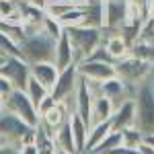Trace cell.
Listing matches in <instances>:
<instances>
[{
	"label": "cell",
	"instance_id": "17",
	"mask_svg": "<svg viewBox=\"0 0 154 154\" xmlns=\"http://www.w3.org/2000/svg\"><path fill=\"white\" fill-rule=\"evenodd\" d=\"M113 111H115V105H113L107 97L97 95L95 99H93V109H91V125H93V123H99V121L111 119Z\"/></svg>",
	"mask_w": 154,
	"mask_h": 154
},
{
	"label": "cell",
	"instance_id": "5",
	"mask_svg": "<svg viewBox=\"0 0 154 154\" xmlns=\"http://www.w3.org/2000/svg\"><path fill=\"white\" fill-rule=\"evenodd\" d=\"M80 80V72H78V64H72L68 68L60 70L58 80L51 88V97L60 101V103H66L74 113V93H76V86Z\"/></svg>",
	"mask_w": 154,
	"mask_h": 154
},
{
	"label": "cell",
	"instance_id": "8",
	"mask_svg": "<svg viewBox=\"0 0 154 154\" xmlns=\"http://www.w3.org/2000/svg\"><path fill=\"white\" fill-rule=\"evenodd\" d=\"M78 72L82 78L88 80H109L113 76H117L115 70V62H107V60H97V58H88L78 62Z\"/></svg>",
	"mask_w": 154,
	"mask_h": 154
},
{
	"label": "cell",
	"instance_id": "35",
	"mask_svg": "<svg viewBox=\"0 0 154 154\" xmlns=\"http://www.w3.org/2000/svg\"><path fill=\"white\" fill-rule=\"evenodd\" d=\"M4 144H6V140H4V138L0 136V146H4Z\"/></svg>",
	"mask_w": 154,
	"mask_h": 154
},
{
	"label": "cell",
	"instance_id": "18",
	"mask_svg": "<svg viewBox=\"0 0 154 154\" xmlns=\"http://www.w3.org/2000/svg\"><path fill=\"white\" fill-rule=\"evenodd\" d=\"M130 56L142 60L146 64H154V39L148 37H138L134 43L130 45Z\"/></svg>",
	"mask_w": 154,
	"mask_h": 154
},
{
	"label": "cell",
	"instance_id": "34",
	"mask_svg": "<svg viewBox=\"0 0 154 154\" xmlns=\"http://www.w3.org/2000/svg\"><path fill=\"white\" fill-rule=\"evenodd\" d=\"M150 78L154 80V64H152V68H150Z\"/></svg>",
	"mask_w": 154,
	"mask_h": 154
},
{
	"label": "cell",
	"instance_id": "28",
	"mask_svg": "<svg viewBox=\"0 0 154 154\" xmlns=\"http://www.w3.org/2000/svg\"><path fill=\"white\" fill-rule=\"evenodd\" d=\"M19 154H39V148L35 142H23L19 146Z\"/></svg>",
	"mask_w": 154,
	"mask_h": 154
},
{
	"label": "cell",
	"instance_id": "19",
	"mask_svg": "<svg viewBox=\"0 0 154 154\" xmlns=\"http://www.w3.org/2000/svg\"><path fill=\"white\" fill-rule=\"evenodd\" d=\"M54 140H56V146H58L60 150H66V152H70V154H78V148H76V142H74V136H72L70 119L54 134Z\"/></svg>",
	"mask_w": 154,
	"mask_h": 154
},
{
	"label": "cell",
	"instance_id": "36",
	"mask_svg": "<svg viewBox=\"0 0 154 154\" xmlns=\"http://www.w3.org/2000/svg\"><path fill=\"white\" fill-rule=\"evenodd\" d=\"M4 58H6V56H2V54H0V66H2V62H4Z\"/></svg>",
	"mask_w": 154,
	"mask_h": 154
},
{
	"label": "cell",
	"instance_id": "12",
	"mask_svg": "<svg viewBox=\"0 0 154 154\" xmlns=\"http://www.w3.org/2000/svg\"><path fill=\"white\" fill-rule=\"evenodd\" d=\"M103 48H105V51L109 54V58L113 60V62L130 56V41L121 35L119 31H107L105 39H103Z\"/></svg>",
	"mask_w": 154,
	"mask_h": 154
},
{
	"label": "cell",
	"instance_id": "29",
	"mask_svg": "<svg viewBox=\"0 0 154 154\" xmlns=\"http://www.w3.org/2000/svg\"><path fill=\"white\" fill-rule=\"evenodd\" d=\"M136 152L138 154H154V148L150 146V144H146V142H140L138 146H136Z\"/></svg>",
	"mask_w": 154,
	"mask_h": 154
},
{
	"label": "cell",
	"instance_id": "14",
	"mask_svg": "<svg viewBox=\"0 0 154 154\" xmlns=\"http://www.w3.org/2000/svg\"><path fill=\"white\" fill-rule=\"evenodd\" d=\"M54 64L58 66V70H64L72 64H76V56H74V49H72V43H70V37L66 33L60 35V39L56 41V56H54Z\"/></svg>",
	"mask_w": 154,
	"mask_h": 154
},
{
	"label": "cell",
	"instance_id": "4",
	"mask_svg": "<svg viewBox=\"0 0 154 154\" xmlns=\"http://www.w3.org/2000/svg\"><path fill=\"white\" fill-rule=\"evenodd\" d=\"M4 109L11 111L12 115H17L19 119H23L29 128H37L39 121H41L39 113H37V107L33 105L29 95L21 88H14L11 95L4 99Z\"/></svg>",
	"mask_w": 154,
	"mask_h": 154
},
{
	"label": "cell",
	"instance_id": "15",
	"mask_svg": "<svg viewBox=\"0 0 154 154\" xmlns=\"http://www.w3.org/2000/svg\"><path fill=\"white\" fill-rule=\"evenodd\" d=\"M58 74H60V70L54 62H35V64H31V76L37 78L49 93H51L54 84L58 80Z\"/></svg>",
	"mask_w": 154,
	"mask_h": 154
},
{
	"label": "cell",
	"instance_id": "6",
	"mask_svg": "<svg viewBox=\"0 0 154 154\" xmlns=\"http://www.w3.org/2000/svg\"><path fill=\"white\" fill-rule=\"evenodd\" d=\"M150 64H146L142 60L134 58V56H125L115 62V70H117V76L123 78L128 84L131 86H138L140 82H144L146 78H150Z\"/></svg>",
	"mask_w": 154,
	"mask_h": 154
},
{
	"label": "cell",
	"instance_id": "13",
	"mask_svg": "<svg viewBox=\"0 0 154 154\" xmlns=\"http://www.w3.org/2000/svg\"><path fill=\"white\" fill-rule=\"evenodd\" d=\"M111 123H113V131H121L125 128H134L136 125V105H134V99H128L119 107H115V111L111 115Z\"/></svg>",
	"mask_w": 154,
	"mask_h": 154
},
{
	"label": "cell",
	"instance_id": "26",
	"mask_svg": "<svg viewBox=\"0 0 154 154\" xmlns=\"http://www.w3.org/2000/svg\"><path fill=\"white\" fill-rule=\"evenodd\" d=\"M58 103H60V101H56V99L51 97V93H49V95L45 97V99H43V101H41L39 105H37V113H39V117H41L43 113H48L49 109H54V107L58 105Z\"/></svg>",
	"mask_w": 154,
	"mask_h": 154
},
{
	"label": "cell",
	"instance_id": "20",
	"mask_svg": "<svg viewBox=\"0 0 154 154\" xmlns=\"http://www.w3.org/2000/svg\"><path fill=\"white\" fill-rule=\"evenodd\" d=\"M111 131H113V123H111V119H107V121H99V123H93V125H91V130H88V140H86V150H84V154L88 152L91 148H95L97 144L101 142L103 138H107Z\"/></svg>",
	"mask_w": 154,
	"mask_h": 154
},
{
	"label": "cell",
	"instance_id": "21",
	"mask_svg": "<svg viewBox=\"0 0 154 154\" xmlns=\"http://www.w3.org/2000/svg\"><path fill=\"white\" fill-rule=\"evenodd\" d=\"M123 144V138H121V131H111L107 138H103L101 142L97 144L95 148H91L86 154H109L113 148H117Z\"/></svg>",
	"mask_w": 154,
	"mask_h": 154
},
{
	"label": "cell",
	"instance_id": "2",
	"mask_svg": "<svg viewBox=\"0 0 154 154\" xmlns=\"http://www.w3.org/2000/svg\"><path fill=\"white\" fill-rule=\"evenodd\" d=\"M136 105V128L144 134L154 131V80L146 78L136 86L134 93Z\"/></svg>",
	"mask_w": 154,
	"mask_h": 154
},
{
	"label": "cell",
	"instance_id": "30",
	"mask_svg": "<svg viewBox=\"0 0 154 154\" xmlns=\"http://www.w3.org/2000/svg\"><path fill=\"white\" fill-rule=\"evenodd\" d=\"M146 11H148V17L154 19V0H146Z\"/></svg>",
	"mask_w": 154,
	"mask_h": 154
},
{
	"label": "cell",
	"instance_id": "10",
	"mask_svg": "<svg viewBox=\"0 0 154 154\" xmlns=\"http://www.w3.org/2000/svg\"><path fill=\"white\" fill-rule=\"evenodd\" d=\"M93 91L88 88V84L84 80L82 76H80V80H78V86H76V93H74V113L76 115H80V117L91 125V109H93Z\"/></svg>",
	"mask_w": 154,
	"mask_h": 154
},
{
	"label": "cell",
	"instance_id": "22",
	"mask_svg": "<svg viewBox=\"0 0 154 154\" xmlns=\"http://www.w3.org/2000/svg\"><path fill=\"white\" fill-rule=\"evenodd\" d=\"M25 93L29 95V99L33 101V105H35V107H37L39 103H41V101H43V99H45V97L49 95L48 88H45L43 84L39 82L37 78H33V76L29 78V82H27V86H25Z\"/></svg>",
	"mask_w": 154,
	"mask_h": 154
},
{
	"label": "cell",
	"instance_id": "7",
	"mask_svg": "<svg viewBox=\"0 0 154 154\" xmlns=\"http://www.w3.org/2000/svg\"><path fill=\"white\" fill-rule=\"evenodd\" d=\"M0 74L4 78H8L14 88L25 91V86L31 78V64L21 56H8V58H4L0 66Z\"/></svg>",
	"mask_w": 154,
	"mask_h": 154
},
{
	"label": "cell",
	"instance_id": "31",
	"mask_svg": "<svg viewBox=\"0 0 154 154\" xmlns=\"http://www.w3.org/2000/svg\"><path fill=\"white\" fill-rule=\"evenodd\" d=\"M144 142L150 144V146L154 148V131H150V134H144Z\"/></svg>",
	"mask_w": 154,
	"mask_h": 154
},
{
	"label": "cell",
	"instance_id": "23",
	"mask_svg": "<svg viewBox=\"0 0 154 154\" xmlns=\"http://www.w3.org/2000/svg\"><path fill=\"white\" fill-rule=\"evenodd\" d=\"M0 31L2 33H6V35L11 37L12 41H17V43H21L25 37V29H23V23H11V21H0Z\"/></svg>",
	"mask_w": 154,
	"mask_h": 154
},
{
	"label": "cell",
	"instance_id": "9",
	"mask_svg": "<svg viewBox=\"0 0 154 154\" xmlns=\"http://www.w3.org/2000/svg\"><path fill=\"white\" fill-rule=\"evenodd\" d=\"M134 93H136V86L128 84L123 78H119V76H113L109 80H103L101 86H99V95L107 97L115 107H119L123 101H128V99H134Z\"/></svg>",
	"mask_w": 154,
	"mask_h": 154
},
{
	"label": "cell",
	"instance_id": "25",
	"mask_svg": "<svg viewBox=\"0 0 154 154\" xmlns=\"http://www.w3.org/2000/svg\"><path fill=\"white\" fill-rule=\"evenodd\" d=\"M0 54L2 56H21V51H19V43L17 41H12L11 37L6 35V33H2L0 31Z\"/></svg>",
	"mask_w": 154,
	"mask_h": 154
},
{
	"label": "cell",
	"instance_id": "16",
	"mask_svg": "<svg viewBox=\"0 0 154 154\" xmlns=\"http://www.w3.org/2000/svg\"><path fill=\"white\" fill-rule=\"evenodd\" d=\"M70 128H72V136H74V142H76V148H78V154H84L86 150V140H88V130L91 125L84 121L80 115L72 113L70 115Z\"/></svg>",
	"mask_w": 154,
	"mask_h": 154
},
{
	"label": "cell",
	"instance_id": "27",
	"mask_svg": "<svg viewBox=\"0 0 154 154\" xmlns=\"http://www.w3.org/2000/svg\"><path fill=\"white\" fill-rule=\"evenodd\" d=\"M12 91H14V86L11 84V80H8V78H4V76L0 74V95H2V97H8Z\"/></svg>",
	"mask_w": 154,
	"mask_h": 154
},
{
	"label": "cell",
	"instance_id": "32",
	"mask_svg": "<svg viewBox=\"0 0 154 154\" xmlns=\"http://www.w3.org/2000/svg\"><path fill=\"white\" fill-rule=\"evenodd\" d=\"M4 99H6V97H2V95H0V113L4 111Z\"/></svg>",
	"mask_w": 154,
	"mask_h": 154
},
{
	"label": "cell",
	"instance_id": "11",
	"mask_svg": "<svg viewBox=\"0 0 154 154\" xmlns=\"http://www.w3.org/2000/svg\"><path fill=\"white\" fill-rule=\"evenodd\" d=\"M70 115H72V109L66 103H58V105L54 107V109H49L48 113H43L41 115V121H39V125L41 128H45V130L54 136L56 131L70 119Z\"/></svg>",
	"mask_w": 154,
	"mask_h": 154
},
{
	"label": "cell",
	"instance_id": "1",
	"mask_svg": "<svg viewBox=\"0 0 154 154\" xmlns=\"http://www.w3.org/2000/svg\"><path fill=\"white\" fill-rule=\"evenodd\" d=\"M66 33L70 37L72 49H74V56H76V64L82 62V60H88L103 45V39H105V29L93 27V25L70 27V29H66Z\"/></svg>",
	"mask_w": 154,
	"mask_h": 154
},
{
	"label": "cell",
	"instance_id": "24",
	"mask_svg": "<svg viewBox=\"0 0 154 154\" xmlns=\"http://www.w3.org/2000/svg\"><path fill=\"white\" fill-rule=\"evenodd\" d=\"M121 138H123V146L136 148L140 142H144V131H140L136 125L134 128H125V130H121Z\"/></svg>",
	"mask_w": 154,
	"mask_h": 154
},
{
	"label": "cell",
	"instance_id": "33",
	"mask_svg": "<svg viewBox=\"0 0 154 154\" xmlns=\"http://www.w3.org/2000/svg\"><path fill=\"white\" fill-rule=\"evenodd\" d=\"M56 154H70V152H66V150H60V148H58V150H56Z\"/></svg>",
	"mask_w": 154,
	"mask_h": 154
},
{
	"label": "cell",
	"instance_id": "3",
	"mask_svg": "<svg viewBox=\"0 0 154 154\" xmlns=\"http://www.w3.org/2000/svg\"><path fill=\"white\" fill-rule=\"evenodd\" d=\"M19 51L21 58H25L29 64L35 62H54L56 56V39L48 35L45 31H39L33 35H27L19 43Z\"/></svg>",
	"mask_w": 154,
	"mask_h": 154
}]
</instances>
